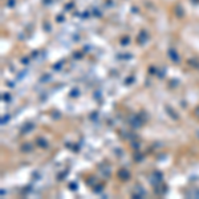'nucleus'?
<instances>
[]
</instances>
